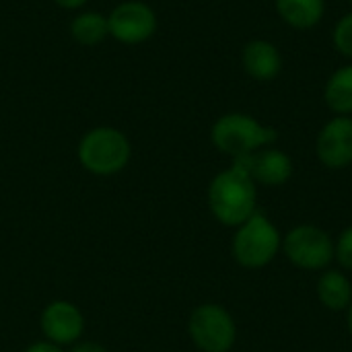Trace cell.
<instances>
[{
  "instance_id": "cell-1",
  "label": "cell",
  "mask_w": 352,
  "mask_h": 352,
  "mask_svg": "<svg viewBox=\"0 0 352 352\" xmlns=\"http://www.w3.org/2000/svg\"><path fill=\"white\" fill-rule=\"evenodd\" d=\"M208 204L212 214L229 227L243 225L256 212V182L241 161L219 173L208 188Z\"/></svg>"
},
{
  "instance_id": "cell-2",
  "label": "cell",
  "mask_w": 352,
  "mask_h": 352,
  "mask_svg": "<svg viewBox=\"0 0 352 352\" xmlns=\"http://www.w3.org/2000/svg\"><path fill=\"white\" fill-rule=\"evenodd\" d=\"M276 140V130L245 113H227L212 126V142L233 159L252 155Z\"/></svg>"
},
{
  "instance_id": "cell-3",
  "label": "cell",
  "mask_w": 352,
  "mask_h": 352,
  "mask_svg": "<svg viewBox=\"0 0 352 352\" xmlns=\"http://www.w3.org/2000/svg\"><path fill=\"white\" fill-rule=\"evenodd\" d=\"M78 159L95 175H113L128 165L130 142L113 128H95L80 140Z\"/></svg>"
},
{
  "instance_id": "cell-4",
  "label": "cell",
  "mask_w": 352,
  "mask_h": 352,
  "mask_svg": "<svg viewBox=\"0 0 352 352\" xmlns=\"http://www.w3.org/2000/svg\"><path fill=\"white\" fill-rule=\"evenodd\" d=\"M278 245V231L264 214L254 212L243 225H239V231L233 239V256L245 268H260L276 256Z\"/></svg>"
},
{
  "instance_id": "cell-5",
  "label": "cell",
  "mask_w": 352,
  "mask_h": 352,
  "mask_svg": "<svg viewBox=\"0 0 352 352\" xmlns=\"http://www.w3.org/2000/svg\"><path fill=\"white\" fill-rule=\"evenodd\" d=\"M190 336L204 352H227L235 342V322L219 305L206 303L190 318Z\"/></svg>"
},
{
  "instance_id": "cell-6",
  "label": "cell",
  "mask_w": 352,
  "mask_h": 352,
  "mask_svg": "<svg viewBox=\"0 0 352 352\" xmlns=\"http://www.w3.org/2000/svg\"><path fill=\"white\" fill-rule=\"evenodd\" d=\"M285 254L299 268L320 270L334 260V243L318 227H297L285 239Z\"/></svg>"
},
{
  "instance_id": "cell-7",
  "label": "cell",
  "mask_w": 352,
  "mask_h": 352,
  "mask_svg": "<svg viewBox=\"0 0 352 352\" xmlns=\"http://www.w3.org/2000/svg\"><path fill=\"white\" fill-rule=\"evenodd\" d=\"M109 33L124 43H140L157 29L155 12L142 2H124L107 19Z\"/></svg>"
},
{
  "instance_id": "cell-8",
  "label": "cell",
  "mask_w": 352,
  "mask_h": 352,
  "mask_svg": "<svg viewBox=\"0 0 352 352\" xmlns=\"http://www.w3.org/2000/svg\"><path fill=\"white\" fill-rule=\"evenodd\" d=\"M318 157L330 169H342L352 163V118L330 120L318 136Z\"/></svg>"
},
{
  "instance_id": "cell-9",
  "label": "cell",
  "mask_w": 352,
  "mask_h": 352,
  "mask_svg": "<svg viewBox=\"0 0 352 352\" xmlns=\"http://www.w3.org/2000/svg\"><path fill=\"white\" fill-rule=\"evenodd\" d=\"M41 330L45 338L56 346L72 344L82 336L85 320L72 303L54 301L41 314Z\"/></svg>"
},
{
  "instance_id": "cell-10",
  "label": "cell",
  "mask_w": 352,
  "mask_h": 352,
  "mask_svg": "<svg viewBox=\"0 0 352 352\" xmlns=\"http://www.w3.org/2000/svg\"><path fill=\"white\" fill-rule=\"evenodd\" d=\"M237 161L243 163L254 182H260L264 186H283L293 173V163L289 155L276 148L256 151L252 155L237 157Z\"/></svg>"
},
{
  "instance_id": "cell-11",
  "label": "cell",
  "mask_w": 352,
  "mask_h": 352,
  "mask_svg": "<svg viewBox=\"0 0 352 352\" xmlns=\"http://www.w3.org/2000/svg\"><path fill=\"white\" fill-rule=\"evenodd\" d=\"M243 66L256 80H272L283 68V58L274 43L254 39L243 47Z\"/></svg>"
},
{
  "instance_id": "cell-12",
  "label": "cell",
  "mask_w": 352,
  "mask_h": 352,
  "mask_svg": "<svg viewBox=\"0 0 352 352\" xmlns=\"http://www.w3.org/2000/svg\"><path fill=\"white\" fill-rule=\"evenodd\" d=\"M324 0H276V10L295 29H311L324 16Z\"/></svg>"
},
{
  "instance_id": "cell-13",
  "label": "cell",
  "mask_w": 352,
  "mask_h": 352,
  "mask_svg": "<svg viewBox=\"0 0 352 352\" xmlns=\"http://www.w3.org/2000/svg\"><path fill=\"white\" fill-rule=\"evenodd\" d=\"M318 295L322 303L334 311L346 309L352 301V287L349 278L338 270H328L318 283Z\"/></svg>"
},
{
  "instance_id": "cell-14",
  "label": "cell",
  "mask_w": 352,
  "mask_h": 352,
  "mask_svg": "<svg viewBox=\"0 0 352 352\" xmlns=\"http://www.w3.org/2000/svg\"><path fill=\"white\" fill-rule=\"evenodd\" d=\"M324 97L332 111L352 113V66H342L330 76Z\"/></svg>"
},
{
  "instance_id": "cell-15",
  "label": "cell",
  "mask_w": 352,
  "mask_h": 352,
  "mask_svg": "<svg viewBox=\"0 0 352 352\" xmlns=\"http://www.w3.org/2000/svg\"><path fill=\"white\" fill-rule=\"evenodd\" d=\"M107 33H109L107 19H103L97 12H85L72 21V35L76 41L85 43V45L99 43Z\"/></svg>"
},
{
  "instance_id": "cell-16",
  "label": "cell",
  "mask_w": 352,
  "mask_h": 352,
  "mask_svg": "<svg viewBox=\"0 0 352 352\" xmlns=\"http://www.w3.org/2000/svg\"><path fill=\"white\" fill-rule=\"evenodd\" d=\"M334 45L342 56L352 58V12L344 14L338 21V25L334 29Z\"/></svg>"
},
{
  "instance_id": "cell-17",
  "label": "cell",
  "mask_w": 352,
  "mask_h": 352,
  "mask_svg": "<svg viewBox=\"0 0 352 352\" xmlns=\"http://www.w3.org/2000/svg\"><path fill=\"white\" fill-rule=\"evenodd\" d=\"M334 256L338 258L340 266L352 270V227L342 233V237L338 239V245L334 248Z\"/></svg>"
},
{
  "instance_id": "cell-18",
  "label": "cell",
  "mask_w": 352,
  "mask_h": 352,
  "mask_svg": "<svg viewBox=\"0 0 352 352\" xmlns=\"http://www.w3.org/2000/svg\"><path fill=\"white\" fill-rule=\"evenodd\" d=\"M70 352H107L101 344H97V342H80V344H76V346H72V351Z\"/></svg>"
},
{
  "instance_id": "cell-19",
  "label": "cell",
  "mask_w": 352,
  "mask_h": 352,
  "mask_svg": "<svg viewBox=\"0 0 352 352\" xmlns=\"http://www.w3.org/2000/svg\"><path fill=\"white\" fill-rule=\"evenodd\" d=\"M25 352H62L60 346L52 344V342H37V344H31Z\"/></svg>"
},
{
  "instance_id": "cell-20",
  "label": "cell",
  "mask_w": 352,
  "mask_h": 352,
  "mask_svg": "<svg viewBox=\"0 0 352 352\" xmlns=\"http://www.w3.org/2000/svg\"><path fill=\"white\" fill-rule=\"evenodd\" d=\"M60 6H64V8H78V6H82L87 0H56Z\"/></svg>"
},
{
  "instance_id": "cell-21",
  "label": "cell",
  "mask_w": 352,
  "mask_h": 352,
  "mask_svg": "<svg viewBox=\"0 0 352 352\" xmlns=\"http://www.w3.org/2000/svg\"><path fill=\"white\" fill-rule=\"evenodd\" d=\"M349 330H351V334H352V301H351V305H349Z\"/></svg>"
},
{
  "instance_id": "cell-22",
  "label": "cell",
  "mask_w": 352,
  "mask_h": 352,
  "mask_svg": "<svg viewBox=\"0 0 352 352\" xmlns=\"http://www.w3.org/2000/svg\"><path fill=\"white\" fill-rule=\"evenodd\" d=\"M349 2H351V4H352V0H349Z\"/></svg>"
}]
</instances>
